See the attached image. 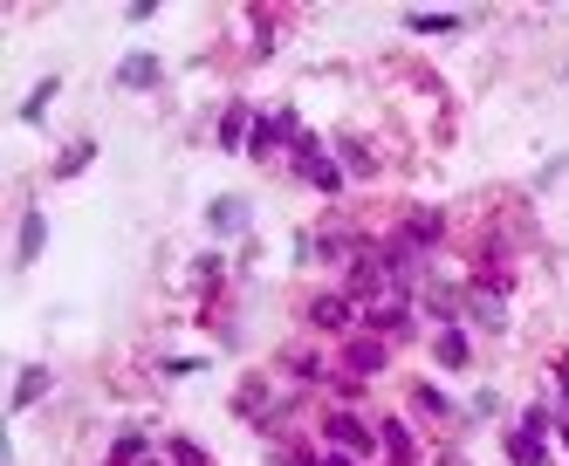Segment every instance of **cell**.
<instances>
[{
    "label": "cell",
    "instance_id": "7c38bea8",
    "mask_svg": "<svg viewBox=\"0 0 569 466\" xmlns=\"http://www.w3.org/2000/svg\"><path fill=\"white\" fill-rule=\"evenodd\" d=\"M508 459H514V466H549V432L514 426V432H508Z\"/></svg>",
    "mask_w": 569,
    "mask_h": 466
},
{
    "label": "cell",
    "instance_id": "ac0fdd59",
    "mask_svg": "<svg viewBox=\"0 0 569 466\" xmlns=\"http://www.w3.org/2000/svg\"><path fill=\"white\" fill-rule=\"evenodd\" d=\"M336 165L357 172V178H371V172H378V159H371V151L357 144V138H336Z\"/></svg>",
    "mask_w": 569,
    "mask_h": 466
},
{
    "label": "cell",
    "instance_id": "ba28073f",
    "mask_svg": "<svg viewBox=\"0 0 569 466\" xmlns=\"http://www.w3.org/2000/svg\"><path fill=\"white\" fill-rule=\"evenodd\" d=\"M159 75H165V62L151 56V48H138V56L117 62V90H159Z\"/></svg>",
    "mask_w": 569,
    "mask_h": 466
},
{
    "label": "cell",
    "instance_id": "6da1fadb",
    "mask_svg": "<svg viewBox=\"0 0 569 466\" xmlns=\"http://www.w3.org/2000/svg\"><path fill=\"white\" fill-rule=\"evenodd\" d=\"M323 439L336 453H350V459H364L378 446V426L364 419V411H323Z\"/></svg>",
    "mask_w": 569,
    "mask_h": 466
},
{
    "label": "cell",
    "instance_id": "44dd1931",
    "mask_svg": "<svg viewBox=\"0 0 569 466\" xmlns=\"http://www.w3.org/2000/svg\"><path fill=\"white\" fill-rule=\"evenodd\" d=\"M378 446H384V453H392L398 466H411V432H405L398 419H384V426H378Z\"/></svg>",
    "mask_w": 569,
    "mask_h": 466
},
{
    "label": "cell",
    "instance_id": "7402d4cb",
    "mask_svg": "<svg viewBox=\"0 0 569 466\" xmlns=\"http://www.w3.org/2000/svg\"><path fill=\"white\" fill-rule=\"evenodd\" d=\"M165 459H172V466H213L199 439H165Z\"/></svg>",
    "mask_w": 569,
    "mask_h": 466
},
{
    "label": "cell",
    "instance_id": "d6986e66",
    "mask_svg": "<svg viewBox=\"0 0 569 466\" xmlns=\"http://www.w3.org/2000/svg\"><path fill=\"white\" fill-rule=\"evenodd\" d=\"M405 28H411V35H453V28H467V21H460V14H426V8H419V14H405Z\"/></svg>",
    "mask_w": 569,
    "mask_h": 466
},
{
    "label": "cell",
    "instance_id": "5b68a950",
    "mask_svg": "<svg viewBox=\"0 0 569 466\" xmlns=\"http://www.w3.org/2000/svg\"><path fill=\"white\" fill-rule=\"evenodd\" d=\"M467 316L480 329H508V289H501V281H474V289H467Z\"/></svg>",
    "mask_w": 569,
    "mask_h": 466
},
{
    "label": "cell",
    "instance_id": "e0dca14e",
    "mask_svg": "<svg viewBox=\"0 0 569 466\" xmlns=\"http://www.w3.org/2000/svg\"><path fill=\"white\" fill-rule=\"evenodd\" d=\"M62 96V83H56V75H42V83L28 90V103H21V124H42L48 117V103H56Z\"/></svg>",
    "mask_w": 569,
    "mask_h": 466
},
{
    "label": "cell",
    "instance_id": "4fadbf2b",
    "mask_svg": "<svg viewBox=\"0 0 569 466\" xmlns=\"http://www.w3.org/2000/svg\"><path fill=\"white\" fill-rule=\"evenodd\" d=\"M432 357H439V364H446V371H467L474 364V357H467V329H439V343H432Z\"/></svg>",
    "mask_w": 569,
    "mask_h": 466
},
{
    "label": "cell",
    "instance_id": "8fae6325",
    "mask_svg": "<svg viewBox=\"0 0 569 466\" xmlns=\"http://www.w3.org/2000/svg\"><path fill=\"white\" fill-rule=\"evenodd\" d=\"M460 308H467V295H460L453 281H432V289H426V316H432L439 329H453V323H460Z\"/></svg>",
    "mask_w": 569,
    "mask_h": 466
},
{
    "label": "cell",
    "instance_id": "3957f363",
    "mask_svg": "<svg viewBox=\"0 0 569 466\" xmlns=\"http://www.w3.org/2000/svg\"><path fill=\"white\" fill-rule=\"evenodd\" d=\"M295 138H302L295 110H268V117H254V138H247V151H254V159H275V144H295Z\"/></svg>",
    "mask_w": 569,
    "mask_h": 466
},
{
    "label": "cell",
    "instance_id": "4316f807",
    "mask_svg": "<svg viewBox=\"0 0 569 466\" xmlns=\"http://www.w3.org/2000/svg\"><path fill=\"white\" fill-rule=\"evenodd\" d=\"M138 466H165V459H159V453H151V459H138Z\"/></svg>",
    "mask_w": 569,
    "mask_h": 466
},
{
    "label": "cell",
    "instance_id": "603a6c76",
    "mask_svg": "<svg viewBox=\"0 0 569 466\" xmlns=\"http://www.w3.org/2000/svg\"><path fill=\"white\" fill-rule=\"evenodd\" d=\"M262 405H268V384L254 377V384H241V398H234V411L241 419H262Z\"/></svg>",
    "mask_w": 569,
    "mask_h": 466
},
{
    "label": "cell",
    "instance_id": "9a60e30c",
    "mask_svg": "<svg viewBox=\"0 0 569 466\" xmlns=\"http://www.w3.org/2000/svg\"><path fill=\"white\" fill-rule=\"evenodd\" d=\"M247 138H254V117L234 103V110L220 117V138H213V144H220V151H247Z\"/></svg>",
    "mask_w": 569,
    "mask_h": 466
},
{
    "label": "cell",
    "instance_id": "5bb4252c",
    "mask_svg": "<svg viewBox=\"0 0 569 466\" xmlns=\"http://www.w3.org/2000/svg\"><path fill=\"white\" fill-rule=\"evenodd\" d=\"M206 226L213 233H247V199H213L206 206Z\"/></svg>",
    "mask_w": 569,
    "mask_h": 466
},
{
    "label": "cell",
    "instance_id": "ffe728a7",
    "mask_svg": "<svg viewBox=\"0 0 569 466\" xmlns=\"http://www.w3.org/2000/svg\"><path fill=\"white\" fill-rule=\"evenodd\" d=\"M96 159V138H76V144H62V159H56V178H76V172H83Z\"/></svg>",
    "mask_w": 569,
    "mask_h": 466
},
{
    "label": "cell",
    "instance_id": "484cf974",
    "mask_svg": "<svg viewBox=\"0 0 569 466\" xmlns=\"http://www.w3.org/2000/svg\"><path fill=\"white\" fill-rule=\"evenodd\" d=\"M562 405H569V364H562Z\"/></svg>",
    "mask_w": 569,
    "mask_h": 466
},
{
    "label": "cell",
    "instance_id": "9c48e42d",
    "mask_svg": "<svg viewBox=\"0 0 569 466\" xmlns=\"http://www.w3.org/2000/svg\"><path fill=\"white\" fill-rule=\"evenodd\" d=\"M48 392H56V371H48V364H28V371L14 377V411H35Z\"/></svg>",
    "mask_w": 569,
    "mask_h": 466
},
{
    "label": "cell",
    "instance_id": "cb8c5ba5",
    "mask_svg": "<svg viewBox=\"0 0 569 466\" xmlns=\"http://www.w3.org/2000/svg\"><path fill=\"white\" fill-rule=\"evenodd\" d=\"M411 405H419V411H426V419H453V405H446V398H439V392H432V384H419V392H411Z\"/></svg>",
    "mask_w": 569,
    "mask_h": 466
},
{
    "label": "cell",
    "instance_id": "2e32d148",
    "mask_svg": "<svg viewBox=\"0 0 569 466\" xmlns=\"http://www.w3.org/2000/svg\"><path fill=\"white\" fill-rule=\"evenodd\" d=\"M138 459H151V439L131 426V432H117V446H111V459H103V466H138Z\"/></svg>",
    "mask_w": 569,
    "mask_h": 466
},
{
    "label": "cell",
    "instance_id": "7a4b0ae2",
    "mask_svg": "<svg viewBox=\"0 0 569 466\" xmlns=\"http://www.w3.org/2000/svg\"><path fill=\"white\" fill-rule=\"evenodd\" d=\"M364 323L378 329V336H405V323H411V302H405V289L392 281V289H378L371 302H364Z\"/></svg>",
    "mask_w": 569,
    "mask_h": 466
},
{
    "label": "cell",
    "instance_id": "277c9868",
    "mask_svg": "<svg viewBox=\"0 0 569 466\" xmlns=\"http://www.w3.org/2000/svg\"><path fill=\"white\" fill-rule=\"evenodd\" d=\"M357 316H364V308H357L350 289H329V295L309 302V323H316V329H357Z\"/></svg>",
    "mask_w": 569,
    "mask_h": 466
},
{
    "label": "cell",
    "instance_id": "8992f818",
    "mask_svg": "<svg viewBox=\"0 0 569 466\" xmlns=\"http://www.w3.org/2000/svg\"><path fill=\"white\" fill-rule=\"evenodd\" d=\"M384 364H392L384 336H350V343H344V371H350V377H378Z\"/></svg>",
    "mask_w": 569,
    "mask_h": 466
},
{
    "label": "cell",
    "instance_id": "30bf717a",
    "mask_svg": "<svg viewBox=\"0 0 569 466\" xmlns=\"http://www.w3.org/2000/svg\"><path fill=\"white\" fill-rule=\"evenodd\" d=\"M42 247H48V213H42V206H28V213H21V247H14V261H21V268L42 261Z\"/></svg>",
    "mask_w": 569,
    "mask_h": 466
},
{
    "label": "cell",
    "instance_id": "d4e9b609",
    "mask_svg": "<svg viewBox=\"0 0 569 466\" xmlns=\"http://www.w3.org/2000/svg\"><path fill=\"white\" fill-rule=\"evenodd\" d=\"M522 426H529V432H556V411H549V405H529Z\"/></svg>",
    "mask_w": 569,
    "mask_h": 466
},
{
    "label": "cell",
    "instance_id": "52a82bcc",
    "mask_svg": "<svg viewBox=\"0 0 569 466\" xmlns=\"http://www.w3.org/2000/svg\"><path fill=\"white\" fill-rule=\"evenodd\" d=\"M398 233H405V241L426 254V247H439V241H446V213H432V206H411Z\"/></svg>",
    "mask_w": 569,
    "mask_h": 466
}]
</instances>
